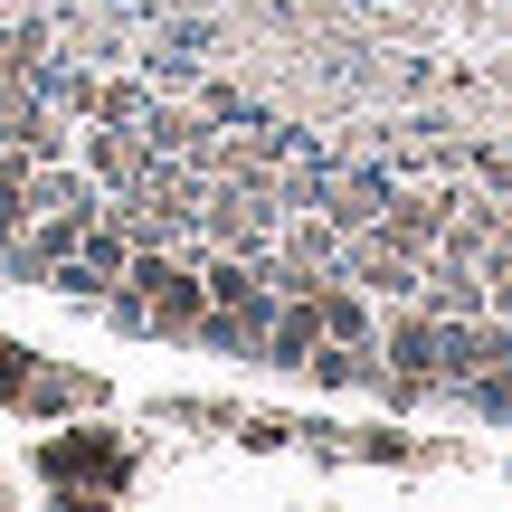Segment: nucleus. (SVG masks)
Wrapping results in <instances>:
<instances>
[{
  "label": "nucleus",
  "mask_w": 512,
  "mask_h": 512,
  "mask_svg": "<svg viewBox=\"0 0 512 512\" xmlns=\"http://www.w3.org/2000/svg\"><path fill=\"white\" fill-rule=\"evenodd\" d=\"M0 494H10V484H0Z\"/></svg>",
  "instance_id": "nucleus-14"
},
{
  "label": "nucleus",
  "mask_w": 512,
  "mask_h": 512,
  "mask_svg": "<svg viewBox=\"0 0 512 512\" xmlns=\"http://www.w3.org/2000/svg\"><path fill=\"white\" fill-rule=\"evenodd\" d=\"M29 380H38V351L0 332V408H19V399H29Z\"/></svg>",
  "instance_id": "nucleus-11"
},
{
  "label": "nucleus",
  "mask_w": 512,
  "mask_h": 512,
  "mask_svg": "<svg viewBox=\"0 0 512 512\" xmlns=\"http://www.w3.org/2000/svg\"><path fill=\"white\" fill-rule=\"evenodd\" d=\"M105 399V380L95 370H67V361H38L29 399H19V418H67V408H95Z\"/></svg>",
  "instance_id": "nucleus-7"
},
{
  "label": "nucleus",
  "mask_w": 512,
  "mask_h": 512,
  "mask_svg": "<svg viewBox=\"0 0 512 512\" xmlns=\"http://www.w3.org/2000/svg\"><path fill=\"white\" fill-rule=\"evenodd\" d=\"M200 323H209V285H200V266H171L162 285H152V342H200Z\"/></svg>",
  "instance_id": "nucleus-6"
},
{
  "label": "nucleus",
  "mask_w": 512,
  "mask_h": 512,
  "mask_svg": "<svg viewBox=\"0 0 512 512\" xmlns=\"http://www.w3.org/2000/svg\"><path fill=\"white\" fill-rule=\"evenodd\" d=\"M313 342H323V323H313V294H275V323H266V361L275 370H304Z\"/></svg>",
  "instance_id": "nucleus-8"
},
{
  "label": "nucleus",
  "mask_w": 512,
  "mask_h": 512,
  "mask_svg": "<svg viewBox=\"0 0 512 512\" xmlns=\"http://www.w3.org/2000/svg\"><path fill=\"white\" fill-rule=\"evenodd\" d=\"M143 114H152V76H143V67H105L86 124H143Z\"/></svg>",
  "instance_id": "nucleus-10"
},
{
  "label": "nucleus",
  "mask_w": 512,
  "mask_h": 512,
  "mask_svg": "<svg viewBox=\"0 0 512 512\" xmlns=\"http://www.w3.org/2000/svg\"><path fill=\"white\" fill-rule=\"evenodd\" d=\"M370 370H380V342H313L304 380L313 389H370Z\"/></svg>",
  "instance_id": "nucleus-9"
},
{
  "label": "nucleus",
  "mask_w": 512,
  "mask_h": 512,
  "mask_svg": "<svg viewBox=\"0 0 512 512\" xmlns=\"http://www.w3.org/2000/svg\"><path fill=\"white\" fill-rule=\"evenodd\" d=\"M266 323H275V285H247L238 304H209L200 351H228V361H266Z\"/></svg>",
  "instance_id": "nucleus-5"
},
{
  "label": "nucleus",
  "mask_w": 512,
  "mask_h": 512,
  "mask_svg": "<svg viewBox=\"0 0 512 512\" xmlns=\"http://www.w3.org/2000/svg\"><path fill=\"white\" fill-rule=\"evenodd\" d=\"M76 162L105 181V200L114 190H133L152 171V143H143V124H76Z\"/></svg>",
  "instance_id": "nucleus-4"
},
{
  "label": "nucleus",
  "mask_w": 512,
  "mask_h": 512,
  "mask_svg": "<svg viewBox=\"0 0 512 512\" xmlns=\"http://www.w3.org/2000/svg\"><path fill=\"white\" fill-rule=\"evenodd\" d=\"M38 475H48L57 494H76V484L124 494L133 484V446L114 437V427H57V437H38Z\"/></svg>",
  "instance_id": "nucleus-1"
},
{
  "label": "nucleus",
  "mask_w": 512,
  "mask_h": 512,
  "mask_svg": "<svg viewBox=\"0 0 512 512\" xmlns=\"http://www.w3.org/2000/svg\"><path fill=\"white\" fill-rule=\"evenodd\" d=\"M29 209L38 219H67V228H86L95 209H105V181H95L76 152H57V162H29Z\"/></svg>",
  "instance_id": "nucleus-3"
},
{
  "label": "nucleus",
  "mask_w": 512,
  "mask_h": 512,
  "mask_svg": "<svg viewBox=\"0 0 512 512\" xmlns=\"http://www.w3.org/2000/svg\"><path fill=\"white\" fill-rule=\"evenodd\" d=\"M342 275L370 294V304H408V294H418V256H408L399 238H380V228H351L342 238Z\"/></svg>",
  "instance_id": "nucleus-2"
},
{
  "label": "nucleus",
  "mask_w": 512,
  "mask_h": 512,
  "mask_svg": "<svg viewBox=\"0 0 512 512\" xmlns=\"http://www.w3.org/2000/svg\"><path fill=\"white\" fill-rule=\"evenodd\" d=\"M238 427H247V446H256V456H275V446H294V437H304V427H294V418H275V408H256V418L238 408Z\"/></svg>",
  "instance_id": "nucleus-13"
},
{
  "label": "nucleus",
  "mask_w": 512,
  "mask_h": 512,
  "mask_svg": "<svg viewBox=\"0 0 512 512\" xmlns=\"http://www.w3.org/2000/svg\"><path fill=\"white\" fill-rule=\"evenodd\" d=\"M95 313H105L114 332H143V342H152V304H143L133 285H105V304H95Z\"/></svg>",
  "instance_id": "nucleus-12"
}]
</instances>
